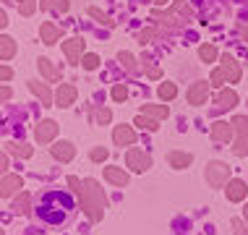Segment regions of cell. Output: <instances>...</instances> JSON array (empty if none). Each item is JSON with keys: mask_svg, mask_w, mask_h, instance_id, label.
Returning a JSON list of instances; mask_svg holds the SVG:
<instances>
[{"mask_svg": "<svg viewBox=\"0 0 248 235\" xmlns=\"http://www.w3.org/2000/svg\"><path fill=\"white\" fill-rule=\"evenodd\" d=\"M73 209H76V204H73V199L65 191H50L42 196V201H39L37 214L50 225H65L71 219Z\"/></svg>", "mask_w": 248, "mask_h": 235, "instance_id": "6da1fadb", "label": "cell"}, {"mask_svg": "<svg viewBox=\"0 0 248 235\" xmlns=\"http://www.w3.org/2000/svg\"><path fill=\"white\" fill-rule=\"evenodd\" d=\"M206 92H209V84H206V81H196L188 89V102L191 105H204L206 102Z\"/></svg>", "mask_w": 248, "mask_h": 235, "instance_id": "7a4b0ae2", "label": "cell"}, {"mask_svg": "<svg viewBox=\"0 0 248 235\" xmlns=\"http://www.w3.org/2000/svg\"><path fill=\"white\" fill-rule=\"evenodd\" d=\"M230 175V170L222 165V162H212L209 165V183L212 186H222V180Z\"/></svg>", "mask_w": 248, "mask_h": 235, "instance_id": "3957f363", "label": "cell"}, {"mask_svg": "<svg viewBox=\"0 0 248 235\" xmlns=\"http://www.w3.org/2000/svg\"><path fill=\"white\" fill-rule=\"evenodd\" d=\"M222 71H225L227 81H232V84L240 78V68H238V63H235L230 55H222Z\"/></svg>", "mask_w": 248, "mask_h": 235, "instance_id": "277c9868", "label": "cell"}, {"mask_svg": "<svg viewBox=\"0 0 248 235\" xmlns=\"http://www.w3.org/2000/svg\"><path fill=\"white\" fill-rule=\"evenodd\" d=\"M63 50H65V55L71 58V63H76L78 55L84 52V39H68V42L63 45Z\"/></svg>", "mask_w": 248, "mask_h": 235, "instance_id": "5b68a950", "label": "cell"}, {"mask_svg": "<svg viewBox=\"0 0 248 235\" xmlns=\"http://www.w3.org/2000/svg\"><path fill=\"white\" fill-rule=\"evenodd\" d=\"M73 97H76V89H73V86H60V92H58V107H68L73 102Z\"/></svg>", "mask_w": 248, "mask_h": 235, "instance_id": "8992f818", "label": "cell"}, {"mask_svg": "<svg viewBox=\"0 0 248 235\" xmlns=\"http://www.w3.org/2000/svg\"><path fill=\"white\" fill-rule=\"evenodd\" d=\"M243 196H246V186L240 183V180H232V183L227 186V199H230V201H240Z\"/></svg>", "mask_w": 248, "mask_h": 235, "instance_id": "52a82bcc", "label": "cell"}, {"mask_svg": "<svg viewBox=\"0 0 248 235\" xmlns=\"http://www.w3.org/2000/svg\"><path fill=\"white\" fill-rule=\"evenodd\" d=\"M212 136L217 139V141H227V139L232 136V128L227 123H214L212 125Z\"/></svg>", "mask_w": 248, "mask_h": 235, "instance_id": "ba28073f", "label": "cell"}, {"mask_svg": "<svg viewBox=\"0 0 248 235\" xmlns=\"http://www.w3.org/2000/svg\"><path fill=\"white\" fill-rule=\"evenodd\" d=\"M235 102H238V94L230 92V89H222V92L217 94V105L219 107H232Z\"/></svg>", "mask_w": 248, "mask_h": 235, "instance_id": "9c48e42d", "label": "cell"}, {"mask_svg": "<svg viewBox=\"0 0 248 235\" xmlns=\"http://www.w3.org/2000/svg\"><path fill=\"white\" fill-rule=\"evenodd\" d=\"M16 52V45H13L11 37H0V58H13Z\"/></svg>", "mask_w": 248, "mask_h": 235, "instance_id": "30bf717a", "label": "cell"}, {"mask_svg": "<svg viewBox=\"0 0 248 235\" xmlns=\"http://www.w3.org/2000/svg\"><path fill=\"white\" fill-rule=\"evenodd\" d=\"M128 162H131V165H136V170H146V167H149V157H144L141 152H131Z\"/></svg>", "mask_w": 248, "mask_h": 235, "instance_id": "8fae6325", "label": "cell"}, {"mask_svg": "<svg viewBox=\"0 0 248 235\" xmlns=\"http://www.w3.org/2000/svg\"><path fill=\"white\" fill-rule=\"evenodd\" d=\"M39 68H42V73L50 78V81H55V78H58V71L52 68V63H50L47 58H39Z\"/></svg>", "mask_w": 248, "mask_h": 235, "instance_id": "7c38bea8", "label": "cell"}, {"mask_svg": "<svg viewBox=\"0 0 248 235\" xmlns=\"http://www.w3.org/2000/svg\"><path fill=\"white\" fill-rule=\"evenodd\" d=\"M39 31H42V39H45V42H47V45H52V42H55V39H58V29H55V26H52V24H45V26H42V29H39Z\"/></svg>", "mask_w": 248, "mask_h": 235, "instance_id": "4fadbf2b", "label": "cell"}, {"mask_svg": "<svg viewBox=\"0 0 248 235\" xmlns=\"http://www.w3.org/2000/svg\"><path fill=\"white\" fill-rule=\"evenodd\" d=\"M115 141H118V144H131V141H133V131L131 128H118L115 131Z\"/></svg>", "mask_w": 248, "mask_h": 235, "instance_id": "5bb4252c", "label": "cell"}, {"mask_svg": "<svg viewBox=\"0 0 248 235\" xmlns=\"http://www.w3.org/2000/svg\"><path fill=\"white\" fill-rule=\"evenodd\" d=\"M175 94H178V89H175V84H159V97H162V99H172V97H175Z\"/></svg>", "mask_w": 248, "mask_h": 235, "instance_id": "9a60e30c", "label": "cell"}, {"mask_svg": "<svg viewBox=\"0 0 248 235\" xmlns=\"http://www.w3.org/2000/svg\"><path fill=\"white\" fill-rule=\"evenodd\" d=\"M199 55L201 60H206V63H212L214 58H217V50H214L212 45H201V50H199Z\"/></svg>", "mask_w": 248, "mask_h": 235, "instance_id": "2e32d148", "label": "cell"}, {"mask_svg": "<svg viewBox=\"0 0 248 235\" xmlns=\"http://www.w3.org/2000/svg\"><path fill=\"white\" fill-rule=\"evenodd\" d=\"M144 112L146 115H154V118H167V107H157V105H146Z\"/></svg>", "mask_w": 248, "mask_h": 235, "instance_id": "e0dca14e", "label": "cell"}, {"mask_svg": "<svg viewBox=\"0 0 248 235\" xmlns=\"http://www.w3.org/2000/svg\"><path fill=\"white\" fill-rule=\"evenodd\" d=\"M170 162L175 167H186L191 165V154H170Z\"/></svg>", "mask_w": 248, "mask_h": 235, "instance_id": "ac0fdd59", "label": "cell"}, {"mask_svg": "<svg viewBox=\"0 0 248 235\" xmlns=\"http://www.w3.org/2000/svg\"><path fill=\"white\" fill-rule=\"evenodd\" d=\"M52 133H55V123H50V120H47V123H42V128H37L39 139H50Z\"/></svg>", "mask_w": 248, "mask_h": 235, "instance_id": "d6986e66", "label": "cell"}, {"mask_svg": "<svg viewBox=\"0 0 248 235\" xmlns=\"http://www.w3.org/2000/svg\"><path fill=\"white\" fill-rule=\"evenodd\" d=\"M42 8H60V11H65V8H68V3H65V0H42Z\"/></svg>", "mask_w": 248, "mask_h": 235, "instance_id": "ffe728a7", "label": "cell"}, {"mask_svg": "<svg viewBox=\"0 0 248 235\" xmlns=\"http://www.w3.org/2000/svg\"><path fill=\"white\" fill-rule=\"evenodd\" d=\"M225 81H227V76H225V71H222V68H217V71H214V73H212V81H209V84H214V86H222Z\"/></svg>", "mask_w": 248, "mask_h": 235, "instance_id": "44dd1931", "label": "cell"}, {"mask_svg": "<svg viewBox=\"0 0 248 235\" xmlns=\"http://www.w3.org/2000/svg\"><path fill=\"white\" fill-rule=\"evenodd\" d=\"M97 65H99L97 55H86V58H84V68H86V71H94Z\"/></svg>", "mask_w": 248, "mask_h": 235, "instance_id": "7402d4cb", "label": "cell"}, {"mask_svg": "<svg viewBox=\"0 0 248 235\" xmlns=\"http://www.w3.org/2000/svg\"><path fill=\"white\" fill-rule=\"evenodd\" d=\"M136 125H141V128H149V131H154L157 128V123H154V120H149V118H136Z\"/></svg>", "mask_w": 248, "mask_h": 235, "instance_id": "603a6c76", "label": "cell"}, {"mask_svg": "<svg viewBox=\"0 0 248 235\" xmlns=\"http://www.w3.org/2000/svg\"><path fill=\"white\" fill-rule=\"evenodd\" d=\"M125 94H128V92H125V86H123V84H118L115 89H112V97H115L118 102H123V99H125Z\"/></svg>", "mask_w": 248, "mask_h": 235, "instance_id": "cb8c5ba5", "label": "cell"}, {"mask_svg": "<svg viewBox=\"0 0 248 235\" xmlns=\"http://www.w3.org/2000/svg\"><path fill=\"white\" fill-rule=\"evenodd\" d=\"M18 3H21V13H24V16H29V13L34 11V0H18Z\"/></svg>", "mask_w": 248, "mask_h": 235, "instance_id": "d4e9b609", "label": "cell"}, {"mask_svg": "<svg viewBox=\"0 0 248 235\" xmlns=\"http://www.w3.org/2000/svg\"><path fill=\"white\" fill-rule=\"evenodd\" d=\"M120 63H123L128 71H133V58L128 55V52H120Z\"/></svg>", "mask_w": 248, "mask_h": 235, "instance_id": "484cf974", "label": "cell"}, {"mask_svg": "<svg viewBox=\"0 0 248 235\" xmlns=\"http://www.w3.org/2000/svg\"><path fill=\"white\" fill-rule=\"evenodd\" d=\"M89 13H92V16H94V18H99V21H102L105 26H110V24H112V21H110V18H107V16H105V13H99L97 8H92Z\"/></svg>", "mask_w": 248, "mask_h": 235, "instance_id": "4316f807", "label": "cell"}, {"mask_svg": "<svg viewBox=\"0 0 248 235\" xmlns=\"http://www.w3.org/2000/svg\"><path fill=\"white\" fill-rule=\"evenodd\" d=\"M31 89H34V92L39 94V97L45 99V102H47V99H50V94H47V89H45V86H39V84H31Z\"/></svg>", "mask_w": 248, "mask_h": 235, "instance_id": "83f0119b", "label": "cell"}, {"mask_svg": "<svg viewBox=\"0 0 248 235\" xmlns=\"http://www.w3.org/2000/svg\"><path fill=\"white\" fill-rule=\"evenodd\" d=\"M13 73H11V68H5V65H0V78H11Z\"/></svg>", "mask_w": 248, "mask_h": 235, "instance_id": "f1b7e54d", "label": "cell"}, {"mask_svg": "<svg viewBox=\"0 0 248 235\" xmlns=\"http://www.w3.org/2000/svg\"><path fill=\"white\" fill-rule=\"evenodd\" d=\"M8 97H11L8 89H0V102H3V99H8Z\"/></svg>", "mask_w": 248, "mask_h": 235, "instance_id": "f546056e", "label": "cell"}, {"mask_svg": "<svg viewBox=\"0 0 248 235\" xmlns=\"http://www.w3.org/2000/svg\"><path fill=\"white\" fill-rule=\"evenodd\" d=\"M5 24H8V21H5V11H0V29H3Z\"/></svg>", "mask_w": 248, "mask_h": 235, "instance_id": "4dcf8cb0", "label": "cell"}, {"mask_svg": "<svg viewBox=\"0 0 248 235\" xmlns=\"http://www.w3.org/2000/svg\"><path fill=\"white\" fill-rule=\"evenodd\" d=\"M235 230H238V235H246V233H243V225H240V222H235Z\"/></svg>", "mask_w": 248, "mask_h": 235, "instance_id": "1f68e13d", "label": "cell"}, {"mask_svg": "<svg viewBox=\"0 0 248 235\" xmlns=\"http://www.w3.org/2000/svg\"><path fill=\"white\" fill-rule=\"evenodd\" d=\"M243 39H248V26H246V29H243Z\"/></svg>", "mask_w": 248, "mask_h": 235, "instance_id": "d6a6232c", "label": "cell"}, {"mask_svg": "<svg viewBox=\"0 0 248 235\" xmlns=\"http://www.w3.org/2000/svg\"><path fill=\"white\" fill-rule=\"evenodd\" d=\"M157 3H159V5H165V3H167V0H157Z\"/></svg>", "mask_w": 248, "mask_h": 235, "instance_id": "836d02e7", "label": "cell"}, {"mask_svg": "<svg viewBox=\"0 0 248 235\" xmlns=\"http://www.w3.org/2000/svg\"><path fill=\"white\" fill-rule=\"evenodd\" d=\"M246 219H248V206H246Z\"/></svg>", "mask_w": 248, "mask_h": 235, "instance_id": "e575fe53", "label": "cell"}]
</instances>
